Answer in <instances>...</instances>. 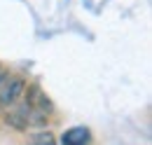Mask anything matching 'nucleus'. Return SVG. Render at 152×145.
I'll use <instances>...</instances> for the list:
<instances>
[{"mask_svg": "<svg viewBox=\"0 0 152 145\" xmlns=\"http://www.w3.org/2000/svg\"><path fill=\"white\" fill-rule=\"evenodd\" d=\"M5 122H7L12 129H17V131H26V129L31 127V119H28V105L23 103V105H17V108L7 110Z\"/></svg>", "mask_w": 152, "mask_h": 145, "instance_id": "obj_2", "label": "nucleus"}, {"mask_svg": "<svg viewBox=\"0 0 152 145\" xmlns=\"http://www.w3.org/2000/svg\"><path fill=\"white\" fill-rule=\"evenodd\" d=\"M5 80H7V72L0 70V87H2V82H5Z\"/></svg>", "mask_w": 152, "mask_h": 145, "instance_id": "obj_5", "label": "nucleus"}, {"mask_svg": "<svg viewBox=\"0 0 152 145\" xmlns=\"http://www.w3.org/2000/svg\"><path fill=\"white\" fill-rule=\"evenodd\" d=\"M33 141H35V143H52L54 138H52L49 133H38V136H33Z\"/></svg>", "mask_w": 152, "mask_h": 145, "instance_id": "obj_4", "label": "nucleus"}, {"mask_svg": "<svg viewBox=\"0 0 152 145\" xmlns=\"http://www.w3.org/2000/svg\"><path fill=\"white\" fill-rule=\"evenodd\" d=\"M89 141H91V133H89L87 127L68 129V131L63 133V138H61V143H66V145H82V143H89Z\"/></svg>", "mask_w": 152, "mask_h": 145, "instance_id": "obj_3", "label": "nucleus"}, {"mask_svg": "<svg viewBox=\"0 0 152 145\" xmlns=\"http://www.w3.org/2000/svg\"><path fill=\"white\" fill-rule=\"evenodd\" d=\"M23 89H26V82L21 77H12L10 82L5 80L2 87H0V108H10L23 96Z\"/></svg>", "mask_w": 152, "mask_h": 145, "instance_id": "obj_1", "label": "nucleus"}]
</instances>
